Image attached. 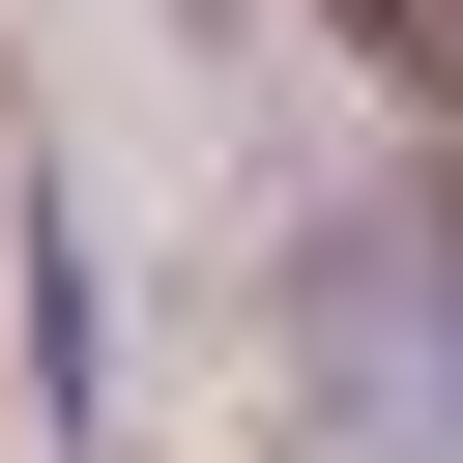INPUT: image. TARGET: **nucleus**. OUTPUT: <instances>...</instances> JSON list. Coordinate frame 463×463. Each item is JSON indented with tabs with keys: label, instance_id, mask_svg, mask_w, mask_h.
Segmentation results:
<instances>
[{
	"label": "nucleus",
	"instance_id": "f257e3e1",
	"mask_svg": "<svg viewBox=\"0 0 463 463\" xmlns=\"http://www.w3.org/2000/svg\"><path fill=\"white\" fill-rule=\"evenodd\" d=\"M376 58H405V87H463V0H376Z\"/></svg>",
	"mask_w": 463,
	"mask_h": 463
}]
</instances>
